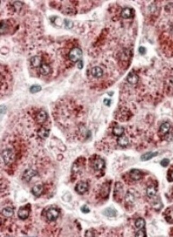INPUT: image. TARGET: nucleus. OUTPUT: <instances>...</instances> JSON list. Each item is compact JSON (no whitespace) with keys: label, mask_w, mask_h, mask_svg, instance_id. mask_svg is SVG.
I'll list each match as a JSON object with an SVG mask.
<instances>
[{"label":"nucleus","mask_w":173,"mask_h":237,"mask_svg":"<svg viewBox=\"0 0 173 237\" xmlns=\"http://www.w3.org/2000/svg\"><path fill=\"white\" fill-rule=\"evenodd\" d=\"M59 216V212L55 208H51L46 213V217L49 221H55Z\"/></svg>","instance_id":"423d86ee"},{"label":"nucleus","mask_w":173,"mask_h":237,"mask_svg":"<svg viewBox=\"0 0 173 237\" xmlns=\"http://www.w3.org/2000/svg\"><path fill=\"white\" fill-rule=\"evenodd\" d=\"M110 185L108 183L103 184L101 188L100 194L102 198H107L108 197L109 192H110Z\"/></svg>","instance_id":"9d476101"},{"label":"nucleus","mask_w":173,"mask_h":237,"mask_svg":"<svg viewBox=\"0 0 173 237\" xmlns=\"http://www.w3.org/2000/svg\"><path fill=\"white\" fill-rule=\"evenodd\" d=\"M168 181L170 182H173V170L170 171L168 173Z\"/></svg>","instance_id":"72a5a7b5"},{"label":"nucleus","mask_w":173,"mask_h":237,"mask_svg":"<svg viewBox=\"0 0 173 237\" xmlns=\"http://www.w3.org/2000/svg\"><path fill=\"white\" fill-rule=\"evenodd\" d=\"M102 214L105 216L109 217H114L116 216L117 212L116 210L111 208H107L105 209L102 212Z\"/></svg>","instance_id":"2eb2a0df"},{"label":"nucleus","mask_w":173,"mask_h":237,"mask_svg":"<svg viewBox=\"0 0 173 237\" xmlns=\"http://www.w3.org/2000/svg\"><path fill=\"white\" fill-rule=\"evenodd\" d=\"M117 143L119 146L124 147L127 146L129 143V141L126 137L125 136H120L117 139Z\"/></svg>","instance_id":"4be33fe9"},{"label":"nucleus","mask_w":173,"mask_h":237,"mask_svg":"<svg viewBox=\"0 0 173 237\" xmlns=\"http://www.w3.org/2000/svg\"><path fill=\"white\" fill-rule=\"evenodd\" d=\"M75 189L79 194H84L88 190V184L85 182L80 181L76 184Z\"/></svg>","instance_id":"39448f33"},{"label":"nucleus","mask_w":173,"mask_h":237,"mask_svg":"<svg viewBox=\"0 0 173 237\" xmlns=\"http://www.w3.org/2000/svg\"><path fill=\"white\" fill-rule=\"evenodd\" d=\"M14 214V210L10 207L4 208L2 210V214L6 217H10L13 216Z\"/></svg>","instance_id":"b1692460"},{"label":"nucleus","mask_w":173,"mask_h":237,"mask_svg":"<svg viewBox=\"0 0 173 237\" xmlns=\"http://www.w3.org/2000/svg\"><path fill=\"white\" fill-rule=\"evenodd\" d=\"M43 190V188L42 186L38 184L35 186L32 189V194L36 197H38L41 196Z\"/></svg>","instance_id":"aec40b11"},{"label":"nucleus","mask_w":173,"mask_h":237,"mask_svg":"<svg viewBox=\"0 0 173 237\" xmlns=\"http://www.w3.org/2000/svg\"><path fill=\"white\" fill-rule=\"evenodd\" d=\"M127 80L130 84H136L138 81V77L134 72H130L127 75Z\"/></svg>","instance_id":"ddd939ff"},{"label":"nucleus","mask_w":173,"mask_h":237,"mask_svg":"<svg viewBox=\"0 0 173 237\" xmlns=\"http://www.w3.org/2000/svg\"><path fill=\"white\" fill-rule=\"evenodd\" d=\"M49 134H50V131L49 129L44 128H42L41 129H39L37 132L38 137L42 139H45L46 137H48Z\"/></svg>","instance_id":"5701e85b"},{"label":"nucleus","mask_w":173,"mask_h":237,"mask_svg":"<svg viewBox=\"0 0 173 237\" xmlns=\"http://www.w3.org/2000/svg\"><path fill=\"white\" fill-rule=\"evenodd\" d=\"M2 158L6 164H9L13 162L14 159V154L10 149L4 150L1 154Z\"/></svg>","instance_id":"7ed1b4c3"},{"label":"nucleus","mask_w":173,"mask_h":237,"mask_svg":"<svg viewBox=\"0 0 173 237\" xmlns=\"http://www.w3.org/2000/svg\"><path fill=\"white\" fill-rule=\"evenodd\" d=\"M65 27L68 29H71L73 26V22L68 19L65 20Z\"/></svg>","instance_id":"7c9ffc66"},{"label":"nucleus","mask_w":173,"mask_h":237,"mask_svg":"<svg viewBox=\"0 0 173 237\" xmlns=\"http://www.w3.org/2000/svg\"><path fill=\"white\" fill-rule=\"evenodd\" d=\"M82 54L83 53L81 49L77 47H75L70 51L68 54V58L72 62H77L81 59Z\"/></svg>","instance_id":"f257e3e1"},{"label":"nucleus","mask_w":173,"mask_h":237,"mask_svg":"<svg viewBox=\"0 0 173 237\" xmlns=\"http://www.w3.org/2000/svg\"><path fill=\"white\" fill-rule=\"evenodd\" d=\"M48 119L47 113L43 111H40L36 115V121L38 123H43Z\"/></svg>","instance_id":"f8f14e48"},{"label":"nucleus","mask_w":173,"mask_h":237,"mask_svg":"<svg viewBox=\"0 0 173 237\" xmlns=\"http://www.w3.org/2000/svg\"><path fill=\"white\" fill-rule=\"evenodd\" d=\"M139 52H140V53L142 54H143L145 53V52H146V49L143 47V46H141L140 47V48H139Z\"/></svg>","instance_id":"c9c22d12"},{"label":"nucleus","mask_w":173,"mask_h":237,"mask_svg":"<svg viewBox=\"0 0 173 237\" xmlns=\"http://www.w3.org/2000/svg\"><path fill=\"white\" fill-rule=\"evenodd\" d=\"M170 124L168 123H164L160 127L159 132L161 134L165 135L169 132L170 129Z\"/></svg>","instance_id":"412c9836"},{"label":"nucleus","mask_w":173,"mask_h":237,"mask_svg":"<svg viewBox=\"0 0 173 237\" xmlns=\"http://www.w3.org/2000/svg\"><path fill=\"white\" fill-rule=\"evenodd\" d=\"M157 193V190L154 186H150L148 187L146 189V194L149 197H153Z\"/></svg>","instance_id":"a878e982"},{"label":"nucleus","mask_w":173,"mask_h":237,"mask_svg":"<svg viewBox=\"0 0 173 237\" xmlns=\"http://www.w3.org/2000/svg\"><path fill=\"white\" fill-rule=\"evenodd\" d=\"M170 160L167 158H165L161 160V162H160V164L161 165L163 166V167H167L168 164H169Z\"/></svg>","instance_id":"2f4dec72"},{"label":"nucleus","mask_w":173,"mask_h":237,"mask_svg":"<svg viewBox=\"0 0 173 237\" xmlns=\"http://www.w3.org/2000/svg\"><path fill=\"white\" fill-rule=\"evenodd\" d=\"M36 175L37 172L35 171L32 170H26L23 174V178L25 180L29 182L32 179V178L34 176H35Z\"/></svg>","instance_id":"9b49d317"},{"label":"nucleus","mask_w":173,"mask_h":237,"mask_svg":"<svg viewBox=\"0 0 173 237\" xmlns=\"http://www.w3.org/2000/svg\"><path fill=\"white\" fill-rule=\"evenodd\" d=\"M81 212H82L83 213H85V214L89 213V212H90L89 208L86 205H83V206L81 207Z\"/></svg>","instance_id":"473e14b6"},{"label":"nucleus","mask_w":173,"mask_h":237,"mask_svg":"<svg viewBox=\"0 0 173 237\" xmlns=\"http://www.w3.org/2000/svg\"><path fill=\"white\" fill-rule=\"evenodd\" d=\"M135 237H146V231L144 230L143 229L140 230L139 231L137 232V233L135 234Z\"/></svg>","instance_id":"c756f323"},{"label":"nucleus","mask_w":173,"mask_h":237,"mask_svg":"<svg viewBox=\"0 0 173 237\" xmlns=\"http://www.w3.org/2000/svg\"><path fill=\"white\" fill-rule=\"evenodd\" d=\"M78 67H79V68H80V69L82 68V67H83V63H82L81 61L79 62V65H78Z\"/></svg>","instance_id":"e433bc0d"},{"label":"nucleus","mask_w":173,"mask_h":237,"mask_svg":"<svg viewBox=\"0 0 173 237\" xmlns=\"http://www.w3.org/2000/svg\"><path fill=\"white\" fill-rule=\"evenodd\" d=\"M124 129L123 127L117 126L115 127L113 129L112 133L115 136L119 137L122 136L124 133Z\"/></svg>","instance_id":"393cba45"},{"label":"nucleus","mask_w":173,"mask_h":237,"mask_svg":"<svg viewBox=\"0 0 173 237\" xmlns=\"http://www.w3.org/2000/svg\"><path fill=\"white\" fill-rule=\"evenodd\" d=\"M92 75L95 78H100L103 75V70L99 67H94L92 68L91 71Z\"/></svg>","instance_id":"a211bd4d"},{"label":"nucleus","mask_w":173,"mask_h":237,"mask_svg":"<svg viewBox=\"0 0 173 237\" xmlns=\"http://www.w3.org/2000/svg\"><path fill=\"white\" fill-rule=\"evenodd\" d=\"M123 194L124 189L123 184L120 182H117L114 189V198L118 202H119L122 200Z\"/></svg>","instance_id":"f03ea898"},{"label":"nucleus","mask_w":173,"mask_h":237,"mask_svg":"<svg viewBox=\"0 0 173 237\" xmlns=\"http://www.w3.org/2000/svg\"><path fill=\"white\" fill-rule=\"evenodd\" d=\"M166 218L167 221H171L173 220V210H168L166 213Z\"/></svg>","instance_id":"c85d7f7f"},{"label":"nucleus","mask_w":173,"mask_h":237,"mask_svg":"<svg viewBox=\"0 0 173 237\" xmlns=\"http://www.w3.org/2000/svg\"><path fill=\"white\" fill-rule=\"evenodd\" d=\"M42 64V58L39 56H34L30 59V65L32 67H40Z\"/></svg>","instance_id":"6e6552de"},{"label":"nucleus","mask_w":173,"mask_h":237,"mask_svg":"<svg viewBox=\"0 0 173 237\" xmlns=\"http://www.w3.org/2000/svg\"><path fill=\"white\" fill-rule=\"evenodd\" d=\"M40 73L44 76L49 75L51 71V68L47 64H42L40 67Z\"/></svg>","instance_id":"f3484780"},{"label":"nucleus","mask_w":173,"mask_h":237,"mask_svg":"<svg viewBox=\"0 0 173 237\" xmlns=\"http://www.w3.org/2000/svg\"><path fill=\"white\" fill-rule=\"evenodd\" d=\"M104 104L106 105L107 106H110V103H111V100L108 99H105L104 101H103Z\"/></svg>","instance_id":"f704fd0d"},{"label":"nucleus","mask_w":173,"mask_h":237,"mask_svg":"<svg viewBox=\"0 0 173 237\" xmlns=\"http://www.w3.org/2000/svg\"><path fill=\"white\" fill-rule=\"evenodd\" d=\"M135 196L134 194L132 192V191H128L127 192V194L125 197V202L127 204L130 205L133 204V202H135Z\"/></svg>","instance_id":"dca6fc26"},{"label":"nucleus","mask_w":173,"mask_h":237,"mask_svg":"<svg viewBox=\"0 0 173 237\" xmlns=\"http://www.w3.org/2000/svg\"><path fill=\"white\" fill-rule=\"evenodd\" d=\"M133 15V12L132 9L125 8L121 12V16L124 19L130 18Z\"/></svg>","instance_id":"4468645a"},{"label":"nucleus","mask_w":173,"mask_h":237,"mask_svg":"<svg viewBox=\"0 0 173 237\" xmlns=\"http://www.w3.org/2000/svg\"><path fill=\"white\" fill-rule=\"evenodd\" d=\"M157 152H149L143 154L141 157V160L142 161H147L150 159H152L154 157L157 156L158 155Z\"/></svg>","instance_id":"6ab92c4d"},{"label":"nucleus","mask_w":173,"mask_h":237,"mask_svg":"<svg viewBox=\"0 0 173 237\" xmlns=\"http://www.w3.org/2000/svg\"><path fill=\"white\" fill-rule=\"evenodd\" d=\"M93 168L95 171H101L105 167V162L102 158H97L93 162Z\"/></svg>","instance_id":"0eeeda50"},{"label":"nucleus","mask_w":173,"mask_h":237,"mask_svg":"<svg viewBox=\"0 0 173 237\" xmlns=\"http://www.w3.org/2000/svg\"><path fill=\"white\" fill-rule=\"evenodd\" d=\"M30 205H26L19 208L18 212V215L22 220H26L30 215Z\"/></svg>","instance_id":"20e7f679"},{"label":"nucleus","mask_w":173,"mask_h":237,"mask_svg":"<svg viewBox=\"0 0 173 237\" xmlns=\"http://www.w3.org/2000/svg\"><path fill=\"white\" fill-rule=\"evenodd\" d=\"M135 225L137 228L143 229L146 225V221L143 218H138L135 222Z\"/></svg>","instance_id":"bb28decb"},{"label":"nucleus","mask_w":173,"mask_h":237,"mask_svg":"<svg viewBox=\"0 0 173 237\" xmlns=\"http://www.w3.org/2000/svg\"><path fill=\"white\" fill-rule=\"evenodd\" d=\"M130 175L133 180L138 181L142 178V174L139 170L133 169L130 171Z\"/></svg>","instance_id":"1a4fd4ad"},{"label":"nucleus","mask_w":173,"mask_h":237,"mask_svg":"<svg viewBox=\"0 0 173 237\" xmlns=\"http://www.w3.org/2000/svg\"><path fill=\"white\" fill-rule=\"evenodd\" d=\"M42 90V87L41 86L38 85H35L32 86L30 88V92L32 93H36L37 92L40 91Z\"/></svg>","instance_id":"cd10ccee"}]
</instances>
